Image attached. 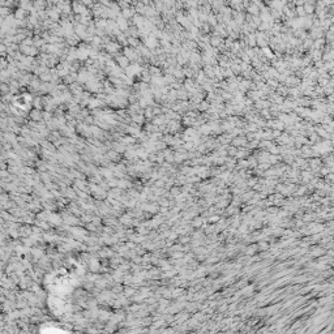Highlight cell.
Returning a JSON list of instances; mask_svg holds the SVG:
<instances>
[{"label": "cell", "instance_id": "obj_1", "mask_svg": "<svg viewBox=\"0 0 334 334\" xmlns=\"http://www.w3.org/2000/svg\"><path fill=\"white\" fill-rule=\"evenodd\" d=\"M24 16V9H18V12H17V17H22Z\"/></svg>", "mask_w": 334, "mask_h": 334}]
</instances>
